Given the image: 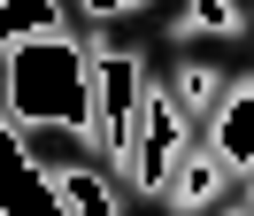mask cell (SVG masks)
Returning <instances> with one entry per match:
<instances>
[{
  "mask_svg": "<svg viewBox=\"0 0 254 216\" xmlns=\"http://www.w3.org/2000/svg\"><path fill=\"white\" fill-rule=\"evenodd\" d=\"M8 139H16V154L39 170V178H47V170H69V162H108V147L93 139L85 116L77 123H69V116H23Z\"/></svg>",
  "mask_w": 254,
  "mask_h": 216,
  "instance_id": "cell-1",
  "label": "cell"
},
{
  "mask_svg": "<svg viewBox=\"0 0 254 216\" xmlns=\"http://www.w3.org/2000/svg\"><path fill=\"white\" fill-rule=\"evenodd\" d=\"M223 185H231V162H223L216 147H177V162H170V178H162V201H170V209H216L223 201Z\"/></svg>",
  "mask_w": 254,
  "mask_h": 216,
  "instance_id": "cell-2",
  "label": "cell"
},
{
  "mask_svg": "<svg viewBox=\"0 0 254 216\" xmlns=\"http://www.w3.org/2000/svg\"><path fill=\"white\" fill-rule=\"evenodd\" d=\"M208 147L231 170H254V77H231L216 93V116H208Z\"/></svg>",
  "mask_w": 254,
  "mask_h": 216,
  "instance_id": "cell-3",
  "label": "cell"
},
{
  "mask_svg": "<svg viewBox=\"0 0 254 216\" xmlns=\"http://www.w3.org/2000/svg\"><path fill=\"white\" fill-rule=\"evenodd\" d=\"M47 193H54V209H77V216H116V185L100 178V162L47 170Z\"/></svg>",
  "mask_w": 254,
  "mask_h": 216,
  "instance_id": "cell-4",
  "label": "cell"
},
{
  "mask_svg": "<svg viewBox=\"0 0 254 216\" xmlns=\"http://www.w3.org/2000/svg\"><path fill=\"white\" fill-rule=\"evenodd\" d=\"M216 93H223V77H216V70H200V62H177V70H170V85H162V101L177 108V123H185V131H200V123L216 116Z\"/></svg>",
  "mask_w": 254,
  "mask_h": 216,
  "instance_id": "cell-5",
  "label": "cell"
},
{
  "mask_svg": "<svg viewBox=\"0 0 254 216\" xmlns=\"http://www.w3.org/2000/svg\"><path fill=\"white\" fill-rule=\"evenodd\" d=\"M185 23H200V31H216V39H231L247 15H239V0H185Z\"/></svg>",
  "mask_w": 254,
  "mask_h": 216,
  "instance_id": "cell-6",
  "label": "cell"
},
{
  "mask_svg": "<svg viewBox=\"0 0 254 216\" xmlns=\"http://www.w3.org/2000/svg\"><path fill=\"white\" fill-rule=\"evenodd\" d=\"M23 116H31V108L16 101V31H8V39H0V123H8V131H16Z\"/></svg>",
  "mask_w": 254,
  "mask_h": 216,
  "instance_id": "cell-7",
  "label": "cell"
},
{
  "mask_svg": "<svg viewBox=\"0 0 254 216\" xmlns=\"http://www.w3.org/2000/svg\"><path fill=\"white\" fill-rule=\"evenodd\" d=\"M100 15H131V8H146V0H93Z\"/></svg>",
  "mask_w": 254,
  "mask_h": 216,
  "instance_id": "cell-8",
  "label": "cell"
}]
</instances>
